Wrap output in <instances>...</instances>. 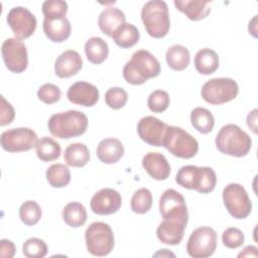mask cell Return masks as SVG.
I'll list each match as a JSON object with an SVG mask.
<instances>
[{
    "label": "cell",
    "mask_w": 258,
    "mask_h": 258,
    "mask_svg": "<svg viewBox=\"0 0 258 258\" xmlns=\"http://www.w3.org/2000/svg\"><path fill=\"white\" fill-rule=\"evenodd\" d=\"M161 68L158 59L148 50L139 49L135 51L131 59L123 68V78L128 84L142 85L147 80L155 78L160 74Z\"/></svg>",
    "instance_id": "obj_1"
},
{
    "label": "cell",
    "mask_w": 258,
    "mask_h": 258,
    "mask_svg": "<svg viewBox=\"0 0 258 258\" xmlns=\"http://www.w3.org/2000/svg\"><path fill=\"white\" fill-rule=\"evenodd\" d=\"M88 117L78 110H69L50 116L47 127L51 135L70 139L83 135L88 128Z\"/></svg>",
    "instance_id": "obj_2"
},
{
    "label": "cell",
    "mask_w": 258,
    "mask_h": 258,
    "mask_svg": "<svg viewBox=\"0 0 258 258\" xmlns=\"http://www.w3.org/2000/svg\"><path fill=\"white\" fill-rule=\"evenodd\" d=\"M220 152L233 157L246 156L252 146L251 137L236 124H226L218 132L215 139Z\"/></svg>",
    "instance_id": "obj_3"
},
{
    "label": "cell",
    "mask_w": 258,
    "mask_h": 258,
    "mask_svg": "<svg viewBox=\"0 0 258 258\" xmlns=\"http://www.w3.org/2000/svg\"><path fill=\"white\" fill-rule=\"evenodd\" d=\"M141 19L147 33L154 38H162L169 31L168 6L162 0L146 2L141 9Z\"/></svg>",
    "instance_id": "obj_4"
},
{
    "label": "cell",
    "mask_w": 258,
    "mask_h": 258,
    "mask_svg": "<svg viewBox=\"0 0 258 258\" xmlns=\"http://www.w3.org/2000/svg\"><path fill=\"white\" fill-rule=\"evenodd\" d=\"M162 146L172 155L183 159L194 157L199 151L197 139L177 126H167Z\"/></svg>",
    "instance_id": "obj_5"
},
{
    "label": "cell",
    "mask_w": 258,
    "mask_h": 258,
    "mask_svg": "<svg viewBox=\"0 0 258 258\" xmlns=\"http://www.w3.org/2000/svg\"><path fill=\"white\" fill-rule=\"evenodd\" d=\"M88 252L94 256L110 254L115 245L114 234L111 227L104 222H94L89 225L85 233Z\"/></svg>",
    "instance_id": "obj_6"
},
{
    "label": "cell",
    "mask_w": 258,
    "mask_h": 258,
    "mask_svg": "<svg viewBox=\"0 0 258 258\" xmlns=\"http://www.w3.org/2000/svg\"><path fill=\"white\" fill-rule=\"evenodd\" d=\"M239 93L236 81L231 78H214L204 84L202 98L211 105H221L234 100Z\"/></svg>",
    "instance_id": "obj_7"
},
{
    "label": "cell",
    "mask_w": 258,
    "mask_h": 258,
    "mask_svg": "<svg viewBox=\"0 0 258 258\" xmlns=\"http://www.w3.org/2000/svg\"><path fill=\"white\" fill-rule=\"evenodd\" d=\"M223 202L228 213L235 219H245L252 211V202L239 183H229L223 189Z\"/></svg>",
    "instance_id": "obj_8"
},
{
    "label": "cell",
    "mask_w": 258,
    "mask_h": 258,
    "mask_svg": "<svg viewBox=\"0 0 258 258\" xmlns=\"http://www.w3.org/2000/svg\"><path fill=\"white\" fill-rule=\"evenodd\" d=\"M217 248V233L211 227L195 229L186 243V252L192 258H207L215 253Z\"/></svg>",
    "instance_id": "obj_9"
},
{
    "label": "cell",
    "mask_w": 258,
    "mask_h": 258,
    "mask_svg": "<svg viewBox=\"0 0 258 258\" xmlns=\"http://www.w3.org/2000/svg\"><path fill=\"white\" fill-rule=\"evenodd\" d=\"M159 212L163 220L187 224L188 212L183 196L173 188L163 191L159 200Z\"/></svg>",
    "instance_id": "obj_10"
},
{
    "label": "cell",
    "mask_w": 258,
    "mask_h": 258,
    "mask_svg": "<svg viewBox=\"0 0 258 258\" xmlns=\"http://www.w3.org/2000/svg\"><path fill=\"white\" fill-rule=\"evenodd\" d=\"M36 133L27 127L8 129L1 134L0 142L4 150L8 152L28 151L37 143Z\"/></svg>",
    "instance_id": "obj_11"
},
{
    "label": "cell",
    "mask_w": 258,
    "mask_h": 258,
    "mask_svg": "<svg viewBox=\"0 0 258 258\" xmlns=\"http://www.w3.org/2000/svg\"><path fill=\"white\" fill-rule=\"evenodd\" d=\"M1 54L6 68L15 74L24 72L28 66V55L25 44L16 37L7 38L1 46Z\"/></svg>",
    "instance_id": "obj_12"
},
{
    "label": "cell",
    "mask_w": 258,
    "mask_h": 258,
    "mask_svg": "<svg viewBox=\"0 0 258 258\" xmlns=\"http://www.w3.org/2000/svg\"><path fill=\"white\" fill-rule=\"evenodd\" d=\"M6 20L15 37L20 40L30 37L34 33L37 25L34 14L29 9L22 6L11 8L7 14Z\"/></svg>",
    "instance_id": "obj_13"
},
{
    "label": "cell",
    "mask_w": 258,
    "mask_h": 258,
    "mask_svg": "<svg viewBox=\"0 0 258 258\" xmlns=\"http://www.w3.org/2000/svg\"><path fill=\"white\" fill-rule=\"evenodd\" d=\"M167 126V124L156 117L145 116L137 124V133L145 143L159 147L162 146Z\"/></svg>",
    "instance_id": "obj_14"
},
{
    "label": "cell",
    "mask_w": 258,
    "mask_h": 258,
    "mask_svg": "<svg viewBox=\"0 0 258 258\" xmlns=\"http://www.w3.org/2000/svg\"><path fill=\"white\" fill-rule=\"evenodd\" d=\"M122 205L121 195L113 188L105 187L98 190L91 199L90 207L93 213L101 216L115 214Z\"/></svg>",
    "instance_id": "obj_15"
},
{
    "label": "cell",
    "mask_w": 258,
    "mask_h": 258,
    "mask_svg": "<svg viewBox=\"0 0 258 258\" xmlns=\"http://www.w3.org/2000/svg\"><path fill=\"white\" fill-rule=\"evenodd\" d=\"M67 97L70 102L84 107L94 106L100 97L97 87L88 82H76L70 86L67 92Z\"/></svg>",
    "instance_id": "obj_16"
},
{
    "label": "cell",
    "mask_w": 258,
    "mask_h": 258,
    "mask_svg": "<svg viewBox=\"0 0 258 258\" xmlns=\"http://www.w3.org/2000/svg\"><path fill=\"white\" fill-rule=\"evenodd\" d=\"M82 68L83 59L80 53L74 49H68L61 52L54 62V73L61 79L75 76Z\"/></svg>",
    "instance_id": "obj_17"
},
{
    "label": "cell",
    "mask_w": 258,
    "mask_h": 258,
    "mask_svg": "<svg viewBox=\"0 0 258 258\" xmlns=\"http://www.w3.org/2000/svg\"><path fill=\"white\" fill-rule=\"evenodd\" d=\"M142 166L156 180H165L170 174V165L166 157L159 152H148L142 158Z\"/></svg>",
    "instance_id": "obj_18"
},
{
    "label": "cell",
    "mask_w": 258,
    "mask_h": 258,
    "mask_svg": "<svg viewBox=\"0 0 258 258\" xmlns=\"http://www.w3.org/2000/svg\"><path fill=\"white\" fill-rule=\"evenodd\" d=\"M45 36L52 42H62L71 35L72 26L67 17L44 18L42 24Z\"/></svg>",
    "instance_id": "obj_19"
},
{
    "label": "cell",
    "mask_w": 258,
    "mask_h": 258,
    "mask_svg": "<svg viewBox=\"0 0 258 258\" xmlns=\"http://www.w3.org/2000/svg\"><path fill=\"white\" fill-rule=\"evenodd\" d=\"M125 20L126 16L122 10L117 7L110 6L100 13L98 25L104 34L112 37L114 32L125 23Z\"/></svg>",
    "instance_id": "obj_20"
},
{
    "label": "cell",
    "mask_w": 258,
    "mask_h": 258,
    "mask_svg": "<svg viewBox=\"0 0 258 258\" xmlns=\"http://www.w3.org/2000/svg\"><path fill=\"white\" fill-rule=\"evenodd\" d=\"M96 153L103 163L113 164L119 161L124 155V146L117 138H105L99 142Z\"/></svg>",
    "instance_id": "obj_21"
},
{
    "label": "cell",
    "mask_w": 258,
    "mask_h": 258,
    "mask_svg": "<svg viewBox=\"0 0 258 258\" xmlns=\"http://www.w3.org/2000/svg\"><path fill=\"white\" fill-rule=\"evenodd\" d=\"M186 224L163 220L156 229L158 240L167 245H178L184 235Z\"/></svg>",
    "instance_id": "obj_22"
},
{
    "label": "cell",
    "mask_w": 258,
    "mask_h": 258,
    "mask_svg": "<svg viewBox=\"0 0 258 258\" xmlns=\"http://www.w3.org/2000/svg\"><path fill=\"white\" fill-rule=\"evenodd\" d=\"M173 4L177 10L184 13L192 20L199 21L205 19L211 13V2L203 0H174Z\"/></svg>",
    "instance_id": "obj_23"
},
{
    "label": "cell",
    "mask_w": 258,
    "mask_h": 258,
    "mask_svg": "<svg viewBox=\"0 0 258 258\" xmlns=\"http://www.w3.org/2000/svg\"><path fill=\"white\" fill-rule=\"evenodd\" d=\"M195 68L202 75L214 74L219 68V55L211 48L200 49L195 56Z\"/></svg>",
    "instance_id": "obj_24"
},
{
    "label": "cell",
    "mask_w": 258,
    "mask_h": 258,
    "mask_svg": "<svg viewBox=\"0 0 258 258\" xmlns=\"http://www.w3.org/2000/svg\"><path fill=\"white\" fill-rule=\"evenodd\" d=\"M202 167L197 165H184L180 167L175 175V181L180 186L198 191L202 179Z\"/></svg>",
    "instance_id": "obj_25"
},
{
    "label": "cell",
    "mask_w": 258,
    "mask_h": 258,
    "mask_svg": "<svg viewBox=\"0 0 258 258\" xmlns=\"http://www.w3.org/2000/svg\"><path fill=\"white\" fill-rule=\"evenodd\" d=\"M85 53L90 62L100 64L108 57L109 47L103 38L93 36L85 43Z\"/></svg>",
    "instance_id": "obj_26"
},
{
    "label": "cell",
    "mask_w": 258,
    "mask_h": 258,
    "mask_svg": "<svg viewBox=\"0 0 258 258\" xmlns=\"http://www.w3.org/2000/svg\"><path fill=\"white\" fill-rule=\"evenodd\" d=\"M63 159L69 166L83 167L90 160L89 148L84 143H72L66 148Z\"/></svg>",
    "instance_id": "obj_27"
},
{
    "label": "cell",
    "mask_w": 258,
    "mask_h": 258,
    "mask_svg": "<svg viewBox=\"0 0 258 258\" xmlns=\"http://www.w3.org/2000/svg\"><path fill=\"white\" fill-rule=\"evenodd\" d=\"M165 59L170 69L173 71H183L190 61L188 49L181 44H173L166 50Z\"/></svg>",
    "instance_id": "obj_28"
},
{
    "label": "cell",
    "mask_w": 258,
    "mask_h": 258,
    "mask_svg": "<svg viewBox=\"0 0 258 258\" xmlns=\"http://www.w3.org/2000/svg\"><path fill=\"white\" fill-rule=\"evenodd\" d=\"M62 219L67 225L73 228L82 227L87 221V210L81 203L71 202L62 210Z\"/></svg>",
    "instance_id": "obj_29"
},
{
    "label": "cell",
    "mask_w": 258,
    "mask_h": 258,
    "mask_svg": "<svg viewBox=\"0 0 258 258\" xmlns=\"http://www.w3.org/2000/svg\"><path fill=\"white\" fill-rule=\"evenodd\" d=\"M140 37L138 28L131 23H124L112 35L113 40L121 48H129L134 46Z\"/></svg>",
    "instance_id": "obj_30"
},
{
    "label": "cell",
    "mask_w": 258,
    "mask_h": 258,
    "mask_svg": "<svg viewBox=\"0 0 258 258\" xmlns=\"http://www.w3.org/2000/svg\"><path fill=\"white\" fill-rule=\"evenodd\" d=\"M35 149H36L37 157L44 162L53 161L57 159L61 152L59 143L54 139H52L51 137H47V136H44L38 139L35 145Z\"/></svg>",
    "instance_id": "obj_31"
},
{
    "label": "cell",
    "mask_w": 258,
    "mask_h": 258,
    "mask_svg": "<svg viewBox=\"0 0 258 258\" xmlns=\"http://www.w3.org/2000/svg\"><path fill=\"white\" fill-rule=\"evenodd\" d=\"M190 122L194 128L202 134L210 133L215 126V119L210 110L197 107L190 113Z\"/></svg>",
    "instance_id": "obj_32"
},
{
    "label": "cell",
    "mask_w": 258,
    "mask_h": 258,
    "mask_svg": "<svg viewBox=\"0 0 258 258\" xmlns=\"http://www.w3.org/2000/svg\"><path fill=\"white\" fill-rule=\"evenodd\" d=\"M46 180L52 187H64L71 181V171L69 167L62 163H54L50 165L45 172Z\"/></svg>",
    "instance_id": "obj_33"
},
{
    "label": "cell",
    "mask_w": 258,
    "mask_h": 258,
    "mask_svg": "<svg viewBox=\"0 0 258 258\" xmlns=\"http://www.w3.org/2000/svg\"><path fill=\"white\" fill-rule=\"evenodd\" d=\"M131 210L136 214H145L149 212L152 206V194L146 187L137 189L131 198Z\"/></svg>",
    "instance_id": "obj_34"
},
{
    "label": "cell",
    "mask_w": 258,
    "mask_h": 258,
    "mask_svg": "<svg viewBox=\"0 0 258 258\" xmlns=\"http://www.w3.org/2000/svg\"><path fill=\"white\" fill-rule=\"evenodd\" d=\"M19 217L24 225L34 226L41 218V208L34 201H26L19 208Z\"/></svg>",
    "instance_id": "obj_35"
},
{
    "label": "cell",
    "mask_w": 258,
    "mask_h": 258,
    "mask_svg": "<svg viewBox=\"0 0 258 258\" xmlns=\"http://www.w3.org/2000/svg\"><path fill=\"white\" fill-rule=\"evenodd\" d=\"M47 245L39 238H29L22 246L23 255L27 258H43L47 254Z\"/></svg>",
    "instance_id": "obj_36"
},
{
    "label": "cell",
    "mask_w": 258,
    "mask_h": 258,
    "mask_svg": "<svg viewBox=\"0 0 258 258\" xmlns=\"http://www.w3.org/2000/svg\"><path fill=\"white\" fill-rule=\"evenodd\" d=\"M170 103L169 95L163 90H155L148 96L147 106L149 110L153 113L164 112Z\"/></svg>",
    "instance_id": "obj_37"
},
{
    "label": "cell",
    "mask_w": 258,
    "mask_h": 258,
    "mask_svg": "<svg viewBox=\"0 0 258 258\" xmlns=\"http://www.w3.org/2000/svg\"><path fill=\"white\" fill-rule=\"evenodd\" d=\"M41 8L44 18H63L68 12V3L63 0H46Z\"/></svg>",
    "instance_id": "obj_38"
},
{
    "label": "cell",
    "mask_w": 258,
    "mask_h": 258,
    "mask_svg": "<svg viewBox=\"0 0 258 258\" xmlns=\"http://www.w3.org/2000/svg\"><path fill=\"white\" fill-rule=\"evenodd\" d=\"M128 100V94L123 88L113 87L107 90L105 93V102L106 104L114 110L121 109L125 106Z\"/></svg>",
    "instance_id": "obj_39"
},
{
    "label": "cell",
    "mask_w": 258,
    "mask_h": 258,
    "mask_svg": "<svg viewBox=\"0 0 258 258\" xmlns=\"http://www.w3.org/2000/svg\"><path fill=\"white\" fill-rule=\"evenodd\" d=\"M244 234L238 228H227L222 234L223 244L230 249H236L243 245L244 243Z\"/></svg>",
    "instance_id": "obj_40"
},
{
    "label": "cell",
    "mask_w": 258,
    "mask_h": 258,
    "mask_svg": "<svg viewBox=\"0 0 258 258\" xmlns=\"http://www.w3.org/2000/svg\"><path fill=\"white\" fill-rule=\"evenodd\" d=\"M61 96L59 88L53 84L47 83L39 87L37 90V98L44 104H53L56 103Z\"/></svg>",
    "instance_id": "obj_41"
},
{
    "label": "cell",
    "mask_w": 258,
    "mask_h": 258,
    "mask_svg": "<svg viewBox=\"0 0 258 258\" xmlns=\"http://www.w3.org/2000/svg\"><path fill=\"white\" fill-rule=\"evenodd\" d=\"M15 117V111L12 105L5 100L3 96H1V119L0 125L5 126L10 124Z\"/></svg>",
    "instance_id": "obj_42"
},
{
    "label": "cell",
    "mask_w": 258,
    "mask_h": 258,
    "mask_svg": "<svg viewBox=\"0 0 258 258\" xmlns=\"http://www.w3.org/2000/svg\"><path fill=\"white\" fill-rule=\"evenodd\" d=\"M16 248L12 241L2 239L0 241V255L2 258H12L15 254Z\"/></svg>",
    "instance_id": "obj_43"
},
{
    "label": "cell",
    "mask_w": 258,
    "mask_h": 258,
    "mask_svg": "<svg viewBox=\"0 0 258 258\" xmlns=\"http://www.w3.org/2000/svg\"><path fill=\"white\" fill-rule=\"evenodd\" d=\"M247 125L255 134L257 133V109L252 110L247 115Z\"/></svg>",
    "instance_id": "obj_44"
},
{
    "label": "cell",
    "mask_w": 258,
    "mask_h": 258,
    "mask_svg": "<svg viewBox=\"0 0 258 258\" xmlns=\"http://www.w3.org/2000/svg\"><path fill=\"white\" fill-rule=\"evenodd\" d=\"M250 256H253V257H257L258 256L257 247L252 246V245L246 246L243 249V251L238 254V257H250Z\"/></svg>",
    "instance_id": "obj_45"
},
{
    "label": "cell",
    "mask_w": 258,
    "mask_h": 258,
    "mask_svg": "<svg viewBox=\"0 0 258 258\" xmlns=\"http://www.w3.org/2000/svg\"><path fill=\"white\" fill-rule=\"evenodd\" d=\"M256 19H257V15H255L254 17H253V19L249 22V27H248V29H249V33H252L253 34V36H255L256 37V31H257V29H256Z\"/></svg>",
    "instance_id": "obj_46"
},
{
    "label": "cell",
    "mask_w": 258,
    "mask_h": 258,
    "mask_svg": "<svg viewBox=\"0 0 258 258\" xmlns=\"http://www.w3.org/2000/svg\"><path fill=\"white\" fill-rule=\"evenodd\" d=\"M158 255H161V256H164V255H167V256H169V255L174 256V254L171 253V252H168L167 249H162L161 251H159V252H157V253L154 254V256H158Z\"/></svg>",
    "instance_id": "obj_47"
}]
</instances>
